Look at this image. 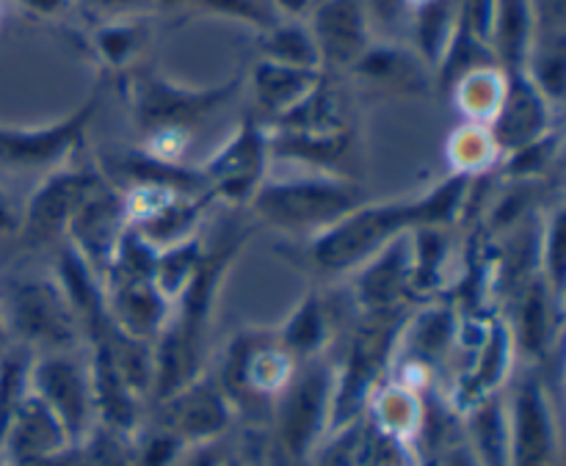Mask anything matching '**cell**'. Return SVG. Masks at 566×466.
<instances>
[{"instance_id": "obj_1", "label": "cell", "mask_w": 566, "mask_h": 466, "mask_svg": "<svg viewBox=\"0 0 566 466\" xmlns=\"http://www.w3.org/2000/svg\"><path fill=\"white\" fill-rule=\"evenodd\" d=\"M473 177L451 174L418 197L365 202L329 230L302 243L304 268L318 276H352L359 265L418 226H457L464 219Z\"/></svg>"}, {"instance_id": "obj_2", "label": "cell", "mask_w": 566, "mask_h": 466, "mask_svg": "<svg viewBox=\"0 0 566 466\" xmlns=\"http://www.w3.org/2000/svg\"><path fill=\"white\" fill-rule=\"evenodd\" d=\"M247 237L249 232L241 226L221 230L213 246L208 243V254H205L199 274L171 304L169 320L158 340L153 342L155 373L149 406L169 398L180 386L191 384L197 375L208 370V335L213 326L216 301L224 287L227 271H230L232 260L241 254Z\"/></svg>"}, {"instance_id": "obj_3", "label": "cell", "mask_w": 566, "mask_h": 466, "mask_svg": "<svg viewBox=\"0 0 566 466\" xmlns=\"http://www.w3.org/2000/svg\"><path fill=\"white\" fill-rule=\"evenodd\" d=\"M335 401V359L298 364L291 384L280 392L265 423V458L276 466H310L332 434Z\"/></svg>"}, {"instance_id": "obj_4", "label": "cell", "mask_w": 566, "mask_h": 466, "mask_svg": "<svg viewBox=\"0 0 566 466\" xmlns=\"http://www.w3.org/2000/svg\"><path fill=\"white\" fill-rule=\"evenodd\" d=\"M296 368V359L276 340L274 326H249L230 337L219 364L210 370L230 401L238 423L247 420L263 431L271 406L291 384Z\"/></svg>"}, {"instance_id": "obj_5", "label": "cell", "mask_w": 566, "mask_h": 466, "mask_svg": "<svg viewBox=\"0 0 566 466\" xmlns=\"http://www.w3.org/2000/svg\"><path fill=\"white\" fill-rule=\"evenodd\" d=\"M365 202L368 193L357 180L304 171L298 177L265 180L247 208L258 224L310 241Z\"/></svg>"}, {"instance_id": "obj_6", "label": "cell", "mask_w": 566, "mask_h": 466, "mask_svg": "<svg viewBox=\"0 0 566 466\" xmlns=\"http://www.w3.org/2000/svg\"><path fill=\"white\" fill-rule=\"evenodd\" d=\"M407 309L359 315L348 335L343 357L335 359V401H332V434L365 417L374 392L390 379L398 337L407 324Z\"/></svg>"}, {"instance_id": "obj_7", "label": "cell", "mask_w": 566, "mask_h": 466, "mask_svg": "<svg viewBox=\"0 0 566 466\" xmlns=\"http://www.w3.org/2000/svg\"><path fill=\"white\" fill-rule=\"evenodd\" d=\"M0 318L9 342L33 357L86 348L81 324L53 274H9L0 279Z\"/></svg>"}, {"instance_id": "obj_8", "label": "cell", "mask_w": 566, "mask_h": 466, "mask_svg": "<svg viewBox=\"0 0 566 466\" xmlns=\"http://www.w3.org/2000/svg\"><path fill=\"white\" fill-rule=\"evenodd\" d=\"M238 88L241 77H232L221 86L191 88L153 70H142L133 72L127 81V103H130L133 121L147 138L186 136L216 110L224 108Z\"/></svg>"}, {"instance_id": "obj_9", "label": "cell", "mask_w": 566, "mask_h": 466, "mask_svg": "<svg viewBox=\"0 0 566 466\" xmlns=\"http://www.w3.org/2000/svg\"><path fill=\"white\" fill-rule=\"evenodd\" d=\"M31 392L59 417L72 445H81L97 431L86 348L33 357Z\"/></svg>"}, {"instance_id": "obj_10", "label": "cell", "mask_w": 566, "mask_h": 466, "mask_svg": "<svg viewBox=\"0 0 566 466\" xmlns=\"http://www.w3.org/2000/svg\"><path fill=\"white\" fill-rule=\"evenodd\" d=\"M512 425V466H562V428L551 381L528 368L506 386Z\"/></svg>"}, {"instance_id": "obj_11", "label": "cell", "mask_w": 566, "mask_h": 466, "mask_svg": "<svg viewBox=\"0 0 566 466\" xmlns=\"http://www.w3.org/2000/svg\"><path fill=\"white\" fill-rule=\"evenodd\" d=\"M269 130H263L258 119L247 116L230 141L221 144L219 152L199 166V174L213 202L247 208L258 188L269 180Z\"/></svg>"}, {"instance_id": "obj_12", "label": "cell", "mask_w": 566, "mask_h": 466, "mask_svg": "<svg viewBox=\"0 0 566 466\" xmlns=\"http://www.w3.org/2000/svg\"><path fill=\"white\" fill-rule=\"evenodd\" d=\"M147 417L164 425L175 436H180L188 447L213 445V442L230 439L235 431L238 417L230 401L221 392L213 370H205L191 384L180 386L164 401L147 409Z\"/></svg>"}, {"instance_id": "obj_13", "label": "cell", "mask_w": 566, "mask_h": 466, "mask_svg": "<svg viewBox=\"0 0 566 466\" xmlns=\"http://www.w3.org/2000/svg\"><path fill=\"white\" fill-rule=\"evenodd\" d=\"M99 180L103 174L92 163H66L61 169L48 171V177L33 188L28 202L22 204L17 237L31 248H44L64 241L70 219Z\"/></svg>"}, {"instance_id": "obj_14", "label": "cell", "mask_w": 566, "mask_h": 466, "mask_svg": "<svg viewBox=\"0 0 566 466\" xmlns=\"http://www.w3.org/2000/svg\"><path fill=\"white\" fill-rule=\"evenodd\" d=\"M97 114V94L86 99L70 116L39 127L0 125V166L9 169L53 171L70 163L83 144L88 125Z\"/></svg>"}, {"instance_id": "obj_15", "label": "cell", "mask_w": 566, "mask_h": 466, "mask_svg": "<svg viewBox=\"0 0 566 466\" xmlns=\"http://www.w3.org/2000/svg\"><path fill=\"white\" fill-rule=\"evenodd\" d=\"M127 230H130V215H127L125 197L103 177L70 219L64 243L75 248L99 276H105Z\"/></svg>"}, {"instance_id": "obj_16", "label": "cell", "mask_w": 566, "mask_h": 466, "mask_svg": "<svg viewBox=\"0 0 566 466\" xmlns=\"http://www.w3.org/2000/svg\"><path fill=\"white\" fill-rule=\"evenodd\" d=\"M464 357H468V362L462 364L459 373H453L451 386L442 390V395L457 412H464L473 403L497 395L512 384L514 368H517V348H514V337L506 318L492 315L484 340Z\"/></svg>"}, {"instance_id": "obj_17", "label": "cell", "mask_w": 566, "mask_h": 466, "mask_svg": "<svg viewBox=\"0 0 566 466\" xmlns=\"http://www.w3.org/2000/svg\"><path fill=\"white\" fill-rule=\"evenodd\" d=\"M514 318H506L512 329L517 359H525L528 368L545 370L562 348L564 298L542 279L539 274L514 293Z\"/></svg>"}, {"instance_id": "obj_18", "label": "cell", "mask_w": 566, "mask_h": 466, "mask_svg": "<svg viewBox=\"0 0 566 466\" xmlns=\"http://www.w3.org/2000/svg\"><path fill=\"white\" fill-rule=\"evenodd\" d=\"M352 296L359 315L392 313V309L412 307V252L409 235L398 237L381 248L376 257L354 271Z\"/></svg>"}, {"instance_id": "obj_19", "label": "cell", "mask_w": 566, "mask_h": 466, "mask_svg": "<svg viewBox=\"0 0 566 466\" xmlns=\"http://www.w3.org/2000/svg\"><path fill=\"white\" fill-rule=\"evenodd\" d=\"M486 130H490L495 147L501 149V158L517 152L553 133L551 99L534 86L525 72H509L501 108L492 116Z\"/></svg>"}, {"instance_id": "obj_20", "label": "cell", "mask_w": 566, "mask_h": 466, "mask_svg": "<svg viewBox=\"0 0 566 466\" xmlns=\"http://www.w3.org/2000/svg\"><path fill=\"white\" fill-rule=\"evenodd\" d=\"M310 33L318 44L321 64L352 70L374 44L363 0H318L313 6Z\"/></svg>"}, {"instance_id": "obj_21", "label": "cell", "mask_w": 566, "mask_h": 466, "mask_svg": "<svg viewBox=\"0 0 566 466\" xmlns=\"http://www.w3.org/2000/svg\"><path fill=\"white\" fill-rule=\"evenodd\" d=\"M105 282V309L114 329L136 340L155 342L171 315V301L149 276H111Z\"/></svg>"}, {"instance_id": "obj_22", "label": "cell", "mask_w": 566, "mask_h": 466, "mask_svg": "<svg viewBox=\"0 0 566 466\" xmlns=\"http://www.w3.org/2000/svg\"><path fill=\"white\" fill-rule=\"evenodd\" d=\"M72 442L59 417L31 392L11 417L6 434L0 436V466H31L66 451Z\"/></svg>"}, {"instance_id": "obj_23", "label": "cell", "mask_w": 566, "mask_h": 466, "mask_svg": "<svg viewBox=\"0 0 566 466\" xmlns=\"http://www.w3.org/2000/svg\"><path fill=\"white\" fill-rule=\"evenodd\" d=\"M269 152L271 160L280 158L287 163L302 166L304 171L313 174H332V177H352L354 163V130L335 133H302V130H282L274 127L269 133Z\"/></svg>"}, {"instance_id": "obj_24", "label": "cell", "mask_w": 566, "mask_h": 466, "mask_svg": "<svg viewBox=\"0 0 566 466\" xmlns=\"http://www.w3.org/2000/svg\"><path fill=\"white\" fill-rule=\"evenodd\" d=\"M53 279L59 282L61 293L70 301L83 337H94L108 324V309H105V282L81 254L72 246L61 243L59 263L53 268Z\"/></svg>"}, {"instance_id": "obj_25", "label": "cell", "mask_w": 566, "mask_h": 466, "mask_svg": "<svg viewBox=\"0 0 566 466\" xmlns=\"http://www.w3.org/2000/svg\"><path fill=\"white\" fill-rule=\"evenodd\" d=\"M274 331L282 348L298 364H304L329 353L332 340H335V318H332L326 298L318 290H310L287 313V318L280 326H274Z\"/></svg>"}, {"instance_id": "obj_26", "label": "cell", "mask_w": 566, "mask_h": 466, "mask_svg": "<svg viewBox=\"0 0 566 466\" xmlns=\"http://www.w3.org/2000/svg\"><path fill=\"white\" fill-rule=\"evenodd\" d=\"M462 436L481 466H512V425H509L506 390L473 403L464 412Z\"/></svg>"}, {"instance_id": "obj_27", "label": "cell", "mask_w": 566, "mask_h": 466, "mask_svg": "<svg viewBox=\"0 0 566 466\" xmlns=\"http://www.w3.org/2000/svg\"><path fill=\"white\" fill-rule=\"evenodd\" d=\"M363 420L379 436L415 447L423 425V392L387 379L368 401Z\"/></svg>"}, {"instance_id": "obj_28", "label": "cell", "mask_w": 566, "mask_h": 466, "mask_svg": "<svg viewBox=\"0 0 566 466\" xmlns=\"http://www.w3.org/2000/svg\"><path fill=\"white\" fill-rule=\"evenodd\" d=\"M210 204H213V199L208 193H177V197L166 199L158 208L149 210L147 215L133 221L130 226L160 252V248L199 235V226H202Z\"/></svg>"}, {"instance_id": "obj_29", "label": "cell", "mask_w": 566, "mask_h": 466, "mask_svg": "<svg viewBox=\"0 0 566 466\" xmlns=\"http://www.w3.org/2000/svg\"><path fill=\"white\" fill-rule=\"evenodd\" d=\"M321 77H324V72L318 70H296V66L260 59L252 70V92L258 99V108L280 119L318 86Z\"/></svg>"}, {"instance_id": "obj_30", "label": "cell", "mask_w": 566, "mask_h": 466, "mask_svg": "<svg viewBox=\"0 0 566 466\" xmlns=\"http://www.w3.org/2000/svg\"><path fill=\"white\" fill-rule=\"evenodd\" d=\"M536 22L531 0H495L490 47L503 72H523L534 42Z\"/></svg>"}, {"instance_id": "obj_31", "label": "cell", "mask_w": 566, "mask_h": 466, "mask_svg": "<svg viewBox=\"0 0 566 466\" xmlns=\"http://www.w3.org/2000/svg\"><path fill=\"white\" fill-rule=\"evenodd\" d=\"M409 252H412V296L437 298L448 282L451 268V226H418L409 232Z\"/></svg>"}, {"instance_id": "obj_32", "label": "cell", "mask_w": 566, "mask_h": 466, "mask_svg": "<svg viewBox=\"0 0 566 466\" xmlns=\"http://www.w3.org/2000/svg\"><path fill=\"white\" fill-rule=\"evenodd\" d=\"M352 70L363 81L381 88H392V92H420L426 86L420 59H415L412 53H407L398 44H370Z\"/></svg>"}, {"instance_id": "obj_33", "label": "cell", "mask_w": 566, "mask_h": 466, "mask_svg": "<svg viewBox=\"0 0 566 466\" xmlns=\"http://www.w3.org/2000/svg\"><path fill=\"white\" fill-rule=\"evenodd\" d=\"M260 53H263L265 61H274V64L324 72L318 44L310 33V25H302V22L280 20L269 31H260Z\"/></svg>"}, {"instance_id": "obj_34", "label": "cell", "mask_w": 566, "mask_h": 466, "mask_svg": "<svg viewBox=\"0 0 566 466\" xmlns=\"http://www.w3.org/2000/svg\"><path fill=\"white\" fill-rule=\"evenodd\" d=\"M506 77L509 75L501 66H484V70L468 72L453 83V99H457L459 110L470 119V125H490L492 116L501 108Z\"/></svg>"}, {"instance_id": "obj_35", "label": "cell", "mask_w": 566, "mask_h": 466, "mask_svg": "<svg viewBox=\"0 0 566 466\" xmlns=\"http://www.w3.org/2000/svg\"><path fill=\"white\" fill-rule=\"evenodd\" d=\"M208 254V241L202 235H193L188 241L175 243L158 252V263H155V285L160 287L171 304L180 298V293L191 285L193 276L199 274Z\"/></svg>"}, {"instance_id": "obj_36", "label": "cell", "mask_w": 566, "mask_h": 466, "mask_svg": "<svg viewBox=\"0 0 566 466\" xmlns=\"http://www.w3.org/2000/svg\"><path fill=\"white\" fill-rule=\"evenodd\" d=\"M448 160L451 174L484 177L501 163V149L495 147L484 125H464L448 141Z\"/></svg>"}, {"instance_id": "obj_37", "label": "cell", "mask_w": 566, "mask_h": 466, "mask_svg": "<svg viewBox=\"0 0 566 466\" xmlns=\"http://www.w3.org/2000/svg\"><path fill=\"white\" fill-rule=\"evenodd\" d=\"M149 31L144 22L130 20V17H116V20L99 22L97 31L92 33V47L97 50L99 59L114 70H125L147 44Z\"/></svg>"}, {"instance_id": "obj_38", "label": "cell", "mask_w": 566, "mask_h": 466, "mask_svg": "<svg viewBox=\"0 0 566 466\" xmlns=\"http://www.w3.org/2000/svg\"><path fill=\"white\" fill-rule=\"evenodd\" d=\"M31 364L33 353L14 342L0 351V436L6 434L17 409L31 395Z\"/></svg>"}, {"instance_id": "obj_39", "label": "cell", "mask_w": 566, "mask_h": 466, "mask_svg": "<svg viewBox=\"0 0 566 466\" xmlns=\"http://www.w3.org/2000/svg\"><path fill=\"white\" fill-rule=\"evenodd\" d=\"M191 447L158 425L155 420L144 417L142 425L127 436V453H130V466H177Z\"/></svg>"}, {"instance_id": "obj_40", "label": "cell", "mask_w": 566, "mask_h": 466, "mask_svg": "<svg viewBox=\"0 0 566 466\" xmlns=\"http://www.w3.org/2000/svg\"><path fill=\"white\" fill-rule=\"evenodd\" d=\"M564 204L547 210L539 221V276L564 298V276H566V226H564Z\"/></svg>"}, {"instance_id": "obj_41", "label": "cell", "mask_w": 566, "mask_h": 466, "mask_svg": "<svg viewBox=\"0 0 566 466\" xmlns=\"http://www.w3.org/2000/svg\"><path fill=\"white\" fill-rule=\"evenodd\" d=\"M558 147H562V136L556 130L547 133L539 141L528 144V147L517 149V152L503 155V174L512 182H539V177L556 160Z\"/></svg>"}, {"instance_id": "obj_42", "label": "cell", "mask_w": 566, "mask_h": 466, "mask_svg": "<svg viewBox=\"0 0 566 466\" xmlns=\"http://www.w3.org/2000/svg\"><path fill=\"white\" fill-rule=\"evenodd\" d=\"M197 6L208 14L238 20L243 25L258 28V31H269L271 25L282 20V14L271 0H197Z\"/></svg>"}, {"instance_id": "obj_43", "label": "cell", "mask_w": 566, "mask_h": 466, "mask_svg": "<svg viewBox=\"0 0 566 466\" xmlns=\"http://www.w3.org/2000/svg\"><path fill=\"white\" fill-rule=\"evenodd\" d=\"M363 439H365V423L348 425V428L335 431L326 436L324 445L313 456L310 466H359L363 464Z\"/></svg>"}, {"instance_id": "obj_44", "label": "cell", "mask_w": 566, "mask_h": 466, "mask_svg": "<svg viewBox=\"0 0 566 466\" xmlns=\"http://www.w3.org/2000/svg\"><path fill=\"white\" fill-rule=\"evenodd\" d=\"M81 451L86 466H130L127 436L111 434L105 428H97L86 442H81Z\"/></svg>"}, {"instance_id": "obj_45", "label": "cell", "mask_w": 566, "mask_h": 466, "mask_svg": "<svg viewBox=\"0 0 566 466\" xmlns=\"http://www.w3.org/2000/svg\"><path fill=\"white\" fill-rule=\"evenodd\" d=\"M363 9L368 17L370 33H398L409 31V25H412L415 0H363Z\"/></svg>"}, {"instance_id": "obj_46", "label": "cell", "mask_w": 566, "mask_h": 466, "mask_svg": "<svg viewBox=\"0 0 566 466\" xmlns=\"http://www.w3.org/2000/svg\"><path fill=\"white\" fill-rule=\"evenodd\" d=\"M227 447H230V439L213 442V445L191 447V451L177 462V466H221V458H224Z\"/></svg>"}, {"instance_id": "obj_47", "label": "cell", "mask_w": 566, "mask_h": 466, "mask_svg": "<svg viewBox=\"0 0 566 466\" xmlns=\"http://www.w3.org/2000/svg\"><path fill=\"white\" fill-rule=\"evenodd\" d=\"M434 466H481L479 458L473 456V451L468 447L464 436L453 439L446 451H440L434 456Z\"/></svg>"}, {"instance_id": "obj_48", "label": "cell", "mask_w": 566, "mask_h": 466, "mask_svg": "<svg viewBox=\"0 0 566 466\" xmlns=\"http://www.w3.org/2000/svg\"><path fill=\"white\" fill-rule=\"evenodd\" d=\"M94 14L108 17V20H116V17H130V11H136L138 6L153 3V0H83Z\"/></svg>"}, {"instance_id": "obj_49", "label": "cell", "mask_w": 566, "mask_h": 466, "mask_svg": "<svg viewBox=\"0 0 566 466\" xmlns=\"http://www.w3.org/2000/svg\"><path fill=\"white\" fill-rule=\"evenodd\" d=\"M22 208H17L14 199L9 197L6 188H0V237H11L20 232Z\"/></svg>"}, {"instance_id": "obj_50", "label": "cell", "mask_w": 566, "mask_h": 466, "mask_svg": "<svg viewBox=\"0 0 566 466\" xmlns=\"http://www.w3.org/2000/svg\"><path fill=\"white\" fill-rule=\"evenodd\" d=\"M14 3L20 6V9H25L28 14L44 17V20H48V17L64 14V11L70 9L72 0H14Z\"/></svg>"}, {"instance_id": "obj_51", "label": "cell", "mask_w": 566, "mask_h": 466, "mask_svg": "<svg viewBox=\"0 0 566 466\" xmlns=\"http://www.w3.org/2000/svg\"><path fill=\"white\" fill-rule=\"evenodd\" d=\"M31 466H86V462H83L81 445H70L66 451L55 453V456L44 458V462H36Z\"/></svg>"}, {"instance_id": "obj_52", "label": "cell", "mask_w": 566, "mask_h": 466, "mask_svg": "<svg viewBox=\"0 0 566 466\" xmlns=\"http://www.w3.org/2000/svg\"><path fill=\"white\" fill-rule=\"evenodd\" d=\"M221 466H258V464H254L247 453L235 451V447H227L224 458H221Z\"/></svg>"}, {"instance_id": "obj_53", "label": "cell", "mask_w": 566, "mask_h": 466, "mask_svg": "<svg viewBox=\"0 0 566 466\" xmlns=\"http://www.w3.org/2000/svg\"><path fill=\"white\" fill-rule=\"evenodd\" d=\"M155 6H160V9H182V6H197V0H153Z\"/></svg>"}, {"instance_id": "obj_54", "label": "cell", "mask_w": 566, "mask_h": 466, "mask_svg": "<svg viewBox=\"0 0 566 466\" xmlns=\"http://www.w3.org/2000/svg\"><path fill=\"white\" fill-rule=\"evenodd\" d=\"M9 346V335H6V326H3V318H0V351Z\"/></svg>"}, {"instance_id": "obj_55", "label": "cell", "mask_w": 566, "mask_h": 466, "mask_svg": "<svg viewBox=\"0 0 566 466\" xmlns=\"http://www.w3.org/2000/svg\"><path fill=\"white\" fill-rule=\"evenodd\" d=\"M315 3H318V0H315Z\"/></svg>"}]
</instances>
